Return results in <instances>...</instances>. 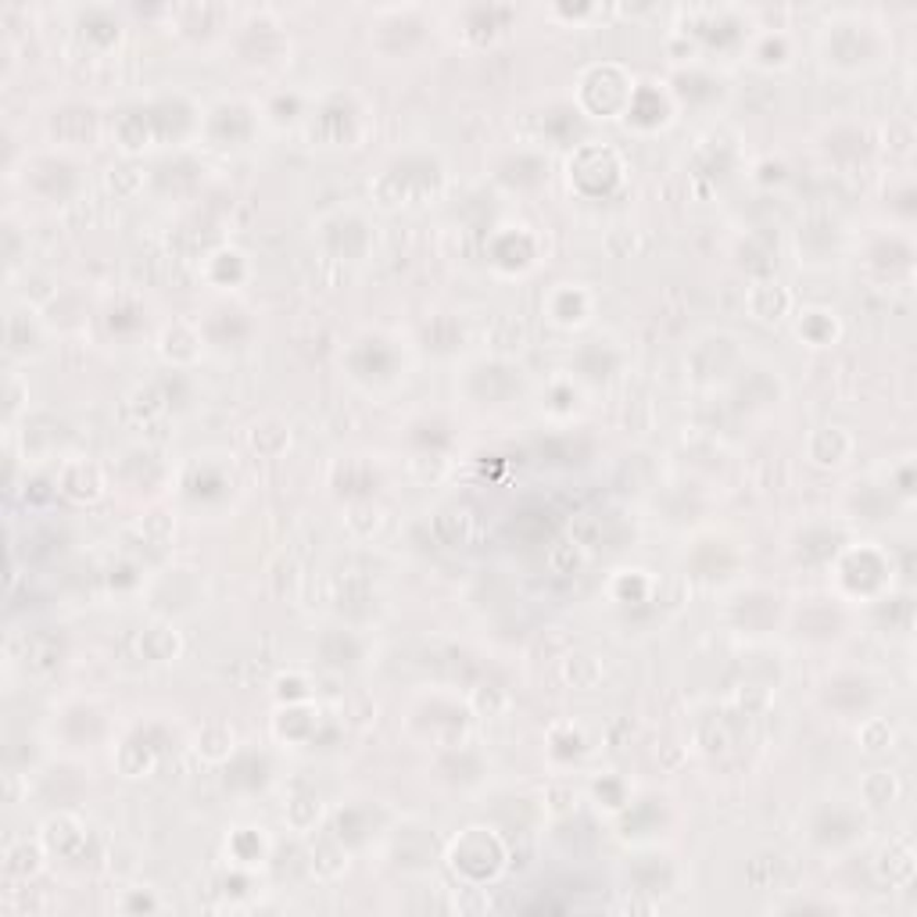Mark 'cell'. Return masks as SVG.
Returning a JSON list of instances; mask_svg holds the SVG:
<instances>
[{
  "instance_id": "cell-1",
  "label": "cell",
  "mask_w": 917,
  "mask_h": 917,
  "mask_svg": "<svg viewBox=\"0 0 917 917\" xmlns=\"http://www.w3.org/2000/svg\"><path fill=\"white\" fill-rule=\"evenodd\" d=\"M878 25H871L868 19L849 15V19H835L824 25V61L835 64L843 72H860L868 64L878 61V50H882V40H878Z\"/></svg>"
},
{
  "instance_id": "cell-19",
  "label": "cell",
  "mask_w": 917,
  "mask_h": 917,
  "mask_svg": "<svg viewBox=\"0 0 917 917\" xmlns=\"http://www.w3.org/2000/svg\"><path fill=\"white\" fill-rule=\"evenodd\" d=\"M366 818H369V807H348V810H338V818H333V828H338L341 843H348V846L366 843L369 828H373V824H369Z\"/></svg>"
},
{
  "instance_id": "cell-14",
  "label": "cell",
  "mask_w": 917,
  "mask_h": 917,
  "mask_svg": "<svg viewBox=\"0 0 917 917\" xmlns=\"http://www.w3.org/2000/svg\"><path fill=\"white\" fill-rule=\"evenodd\" d=\"M80 30H83V40L97 47H111L122 36V19L115 8H86L80 11Z\"/></svg>"
},
{
  "instance_id": "cell-3",
  "label": "cell",
  "mask_w": 917,
  "mask_h": 917,
  "mask_svg": "<svg viewBox=\"0 0 917 917\" xmlns=\"http://www.w3.org/2000/svg\"><path fill=\"white\" fill-rule=\"evenodd\" d=\"M527 391V373L509 358H484L467 369V395L477 405L498 409L516 402Z\"/></svg>"
},
{
  "instance_id": "cell-4",
  "label": "cell",
  "mask_w": 917,
  "mask_h": 917,
  "mask_svg": "<svg viewBox=\"0 0 917 917\" xmlns=\"http://www.w3.org/2000/svg\"><path fill=\"white\" fill-rule=\"evenodd\" d=\"M344 366H348V377L358 380V384H366V387L395 384L398 373L405 369L395 341L380 338V333H366V338H358L352 344V352L344 355Z\"/></svg>"
},
{
  "instance_id": "cell-12",
  "label": "cell",
  "mask_w": 917,
  "mask_h": 917,
  "mask_svg": "<svg viewBox=\"0 0 917 917\" xmlns=\"http://www.w3.org/2000/svg\"><path fill=\"white\" fill-rule=\"evenodd\" d=\"M319 656L327 667H338V670L355 667L363 660V642H358L355 631H348V627H327L319 638Z\"/></svg>"
},
{
  "instance_id": "cell-23",
  "label": "cell",
  "mask_w": 917,
  "mask_h": 917,
  "mask_svg": "<svg viewBox=\"0 0 917 917\" xmlns=\"http://www.w3.org/2000/svg\"><path fill=\"white\" fill-rule=\"evenodd\" d=\"M266 111L273 115L277 122H294V119H298V115H302V97H294V94H291V97H283V94H280V97H277L273 105H269Z\"/></svg>"
},
{
  "instance_id": "cell-6",
  "label": "cell",
  "mask_w": 917,
  "mask_h": 917,
  "mask_svg": "<svg viewBox=\"0 0 917 917\" xmlns=\"http://www.w3.org/2000/svg\"><path fill=\"white\" fill-rule=\"evenodd\" d=\"M25 187H33L44 201L61 204L80 190V165L61 154H44L33 165H25Z\"/></svg>"
},
{
  "instance_id": "cell-13",
  "label": "cell",
  "mask_w": 917,
  "mask_h": 917,
  "mask_svg": "<svg viewBox=\"0 0 917 917\" xmlns=\"http://www.w3.org/2000/svg\"><path fill=\"white\" fill-rule=\"evenodd\" d=\"M269 760L258 753H237L234 764H226V789L234 792H262L269 785Z\"/></svg>"
},
{
  "instance_id": "cell-8",
  "label": "cell",
  "mask_w": 917,
  "mask_h": 917,
  "mask_svg": "<svg viewBox=\"0 0 917 917\" xmlns=\"http://www.w3.org/2000/svg\"><path fill=\"white\" fill-rule=\"evenodd\" d=\"M857 832L863 835V818L857 810H849L843 799L824 803L818 810V818H813V838H818L821 846H846V843H854Z\"/></svg>"
},
{
  "instance_id": "cell-5",
  "label": "cell",
  "mask_w": 917,
  "mask_h": 917,
  "mask_svg": "<svg viewBox=\"0 0 917 917\" xmlns=\"http://www.w3.org/2000/svg\"><path fill=\"white\" fill-rule=\"evenodd\" d=\"M322 248L341 262H363L373 248V226L358 212H333L319 226Z\"/></svg>"
},
{
  "instance_id": "cell-22",
  "label": "cell",
  "mask_w": 917,
  "mask_h": 917,
  "mask_svg": "<svg viewBox=\"0 0 917 917\" xmlns=\"http://www.w3.org/2000/svg\"><path fill=\"white\" fill-rule=\"evenodd\" d=\"M240 40H255V50L248 55V61H273L280 50H269L266 40H280V30L273 22H251L248 30H244Z\"/></svg>"
},
{
  "instance_id": "cell-15",
  "label": "cell",
  "mask_w": 917,
  "mask_h": 917,
  "mask_svg": "<svg viewBox=\"0 0 917 917\" xmlns=\"http://www.w3.org/2000/svg\"><path fill=\"white\" fill-rule=\"evenodd\" d=\"M545 176H549V162L538 158V154H531V151L516 154V158H509L506 165H502V179L513 187H541L545 184Z\"/></svg>"
},
{
  "instance_id": "cell-11",
  "label": "cell",
  "mask_w": 917,
  "mask_h": 917,
  "mask_svg": "<svg viewBox=\"0 0 917 917\" xmlns=\"http://www.w3.org/2000/svg\"><path fill=\"white\" fill-rule=\"evenodd\" d=\"M355 126H358V108L352 105V97L338 94V97H330L327 105L316 111L313 133L319 129V137L330 140V144L338 148V144H348V140L355 137Z\"/></svg>"
},
{
  "instance_id": "cell-10",
  "label": "cell",
  "mask_w": 917,
  "mask_h": 917,
  "mask_svg": "<svg viewBox=\"0 0 917 917\" xmlns=\"http://www.w3.org/2000/svg\"><path fill=\"white\" fill-rule=\"evenodd\" d=\"M620 363H624V355L616 352L613 341H588V344H580L571 358L574 373L588 384H606L620 369Z\"/></svg>"
},
{
  "instance_id": "cell-18",
  "label": "cell",
  "mask_w": 917,
  "mask_h": 917,
  "mask_svg": "<svg viewBox=\"0 0 917 917\" xmlns=\"http://www.w3.org/2000/svg\"><path fill=\"white\" fill-rule=\"evenodd\" d=\"M792 58V44L785 33H764L753 47V61L760 69H785Z\"/></svg>"
},
{
  "instance_id": "cell-20",
  "label": "cell",
  "mask_w": 917,
  "mask_h": 917,
  "mask_svg": "<svg viewBox=\"0 0 917 917\" xmlns=\"http://www.w3.org/2000/svg\"><path fill=\"white\" fill-rule=\"evenodd\" d=\"M828 541H843V538H838L835 531H828V527H810V531L799 534V545H796L799 560H807V563H828V560H835L838 552L824 549Z\"/></svg>"
},
{
  "instance_id": "cell-9",
  "label": "cell",
  "mask_w": 917,
  "mask_h": 917,
  "mask_svg": "<svg viewBox=\"0 0 917 917\" xmlns=\"http://www.w3.org/2000/svg\"><path fill=\"white\" fill-rule=\"evenodd\" d=\"M251 330H255L251 316L244 313V308H230V305L215 308V313L204 319V327H201V333L215 348H244V344L251 341Z\"/></svg>"
},
{
  "instance_id": "cell-21",
  "label": "cell",
  "mask_w": 917,
  "mask_h": 917,
  "mask_svg": "<svg viewBox=\"0 0 917 917\" xmlns=\"http://www.w3.org/2000/svg\"><path fill=\"white\" fill-rule=\"evenodd\" d=\"M462 19H467V30H487V36H495V30H506V22L513 19V8L473 4L462 11Z\"/></svg>"
},
{
  "instance_id": "cell-7",
  "label": "cell",
  "mask_w": 917,
  "mask_h": 917,
  "mask_svg": "<svg viewBox=\"0 0 917 917\" xmlns=\"http://www.w3.org/2000/svg\"><path fill=\"white\" fill-rule=\"evenodd\" d=\"M204 133H209L219 148H240L248 144L255 133V111L240 101H223L219 108L209 111V122H204Z\"/></svg>"
},
{
  "instance_id": "cell-17",
  "label": "cell",
  "mask_w": 917,
  "mask_h": 917,
  "mask_svg": "<svg viewBox=\"0 0 917 917\" xmlns=\"http://www.w3.org/2000/svg\"><path fill=\"white\" fill-rule=\"evenodd\" d=\"M796 330H799V338H807L810 344L824 348V344L835 341L838 322H835V313H828V308H807V313H799Z\"/></svg>"
},
{
  "instance_id": "cell-2",
  "label": "cell",
  "mask_w": 917,
  "mask_h": 917,
  "mask_svg": "<svg viewBox=\"0 0 917 917\" xmlns=\"http://www.w3.org/2000/svg\"><path fill=\"white\" fill-rule=\"evenodd\" d=\"M445 169L442 162L434 158L427 151H409L402 158H395L391 165L384 169L380 179V190L387 193V201L398 204V198H427L437 187H442Z\"/></svg>"
},
{
  "instance_id": "cell-16",
  "label": "cell",
  "mask_w": 917,
  "mask_h": 917,
  "mask_svg": "<svg viewBox=\"0 0 917 917\" xmlns=\"http://www.w3.org/2000/svg\"><path fill=\"white\" fill-rule=\"evenodd\" d=\"M33 313L30 308H11L8 313V355H30L33 348L25 341H33L40 348V327H36V319H30Z\"/></svg>"
}]
</instances>
